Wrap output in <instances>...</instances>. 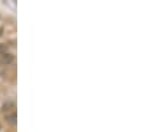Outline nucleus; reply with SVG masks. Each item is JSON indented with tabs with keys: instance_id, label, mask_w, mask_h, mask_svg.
Here are the masks:
<instances>
[{
	"instance_id": "1",
	"label": "nucleus",
	"mask_w": 149,
	"mask_h": 132,
	"mask_svg": "<svg viewBox=\"0 0 149 132\" xmlns=\"http://www.w3.org/2000/svg\"><path fill=\"white\" fill-rule=\"evenodd\" d=\"M7 122L12 123V124H15V123H16V115H15V113H12L11 116H7Z\"/></svg>"
}]
</instances>
